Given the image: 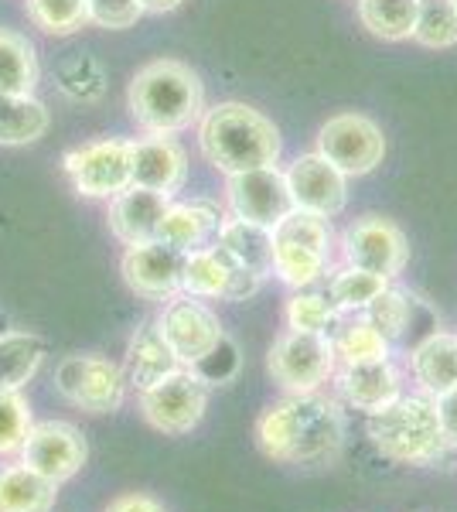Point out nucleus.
<instances>
[{"instance_id": "2eb2a0df", "label": "nucleus", "mask_w": 457, "mask_h": 512, "mask_svg": "<svg viewBox=\"0 0 457 512\" xmlns=\"http://www.w3.org/2000/svg\"><path fill=\"white\" fill-rule=\"evenodd\" d=\"M181 263L185 253L171 250L161 239H147V243L127 246L120 260L123 284L130 287L144 301H168L181 291Z\"/></svg>"}, {"instance_id": "f3484780", "label": "nucleus", "mask_w": 457, "mask_h": 512, "mask_svg": "<svg viewBox=\"0 0 457 512\" xmlns=\"http://www.w3.org/2000/svg\"><path fill=\"white\" fill-rule=\"evenodd\" d=\"M335 393L345 407L372 417L386 410L396 396L406 393V376L393 359L382 362H359V366H338L335 369Z\"/></svg>"}, {"instance_id": "bb28decb", "label": "nucleus", "mask_w": 457, "mask_h": 512, "mask_svg": "<svg viewBox=\"0 0 457 512\" xmlns=\"http://www.w3.org/2000/svg\"><path fill=\"white\" fill-rule=\"evenodd\" d=\"M355 11L372 38L400 45V41H413L420 0H355Z\"/></svg>"}, {"instance_id": "4c0bfd02", "label": "nucleus", "mask_w": 457, "mask_h": 512, "mask_svg": "<svg viewBox=\"0 0 457 512\" xmlns=\"http://www.w3.org/2000/svg\"><path fill=\"white\" fill-rule=\"evenodd\" d=\"M434 410H437L440 431H444L447 444H451V451H457V386L434 396Z\"/></svg>"}, {"instance_id": "dca6fc26", "label": "nucleus", "mask_w": 457, "mask_h": 512, "mask_svg": "<svg viewBox=\"0 0 457 512\" xmlns=\"http://www.w3.org/2000/svg\"><path fill=\"white\" fill-rule=\"evenodd\" d=\"M294 209L314 212V216L335 219L345 212L348 205V178L335 168L331 161H324L318 151L301 154L294 164L284 171Z\"/></svg>"}, {"instance_id": "423d86ee", "label": "nucleus", "mask_w": 457, "mask_h": 512, "mask_svg": "<svg viewBox=\"0 0 457 512\" xmlns=\"http://www.w3.org/2000/svg\"><path fill=\"white\" fill-rule=\"evenodd\" d=\"M338 355L331 335L280 332L267 352V373L284 393H318L335 379Z\"/></svg>"}, {"instance_id": "6ab92c4d", "label": "nucleus", "mask_w": 457, "mask_h": 512, "mask_svg": "<svg viewBox=\"0 0 457 512\" xmlns=\"http://www.w3.org/2000/svg\"><path fill=\"white\" fill-rule=\"evenodd\" d=\"M168 205H171V195L130 185V188H123L120 195L110 198L106 226H110V233L120 239L123 246L147 243V239H157V226H161Z\"/></svg>"}, {"instance_id": "a878e982", "label": "nucleus", "mask_w": 457, "mask_h": 512, "mask_svg": "<svg viewBox=\"0 0 457 512\" xmlns=\"http://www.w3.org/2000/svg\"><path fill=\"white\" fill-rule=\"evenodd\" d=\"M52 127L48 106L31 96L0 93V147H24L35 144Z\"/></svg>"}, {"instance_id": "c756f323", "label": "nucleus", "mask_w": 457, "mask_h": 512, "mask_svg": "<svg viewBox=\"0 0 457 512\" xmlns=\"http://www.w3.org/2000/svg\"><path fill=\"white\" fill-rule=\"evenodd\" d=\"M338 366H359V362L393 359V342H386L362 315H345L342 325L331 335Z\"/></svg>"}, {"instance_id": "5701e85b", "label": "nucleus", "mask_w": 457, "mask_h": 512, "mask_svg": "<svg viewBox=\"0 0 457 512\" xmlns=\"http://www.w3.org/2000/svg\"><path fill=\"white\" fill-rule=\"evenodd\" d=\"M236 267H239V263L232 260L222 246H215V243L198 246V250L185 253V263H181V291L178 294L202 297V301H226Z\"/></svg>"}, {"instance_id": "1a4fd4ad", "label": "nucleus", "mask_w": 457, "mask_h": 512, "mask_svg": "<svg viewBox=\"0 0 457 512\" xmlns=\"http://www.w3.org/2000/svg\"><path fill=\"white\" fill-rule=\"evenodd\" d=\"M338 253L348 267L396 280L410 263V239L393 219L369 212V216L348 222L345 233L338 236Z\"/></svg>"}, {"instance_id": "ea45409f", "label": "nucleus", "mask_w": 457, "mask_h": 512, "mask_svg": "<svg viewBox=\"0 0 457 512\" xmlns=\"http://www.w3.org/2000/svg\"><path fill=\"white\" fill-rule=\"evenodd\" d=\"M137 4L144 14H168V11H178L185 0H137Z\"/></svg>"}, {"instance_id": "f8f14e48", "label": "nucleus", "mask_w": 457, "mask_h": 512, "mask_svg": "<svg viewBox=\"0 0 457 512\" xmlns=\"http://www.w3.org/2000/svg\"><path fill=\"white\" fill-rule=\"evenodd\" d=\"M157 328L168 338V345L181 359V366L188 369H195L226 338V328H222L219 315H215L202 297H191V294L168 297L164 311L157 315Z\"/></svg>"}, {"instance_id": "7c9ffc66", "label": "nucleus", "mask_w": 457, "mask_h": 512, "mask_svg": "<svg viewBox=\"0 0 457 512\" xmlns=\"http://www.w3.org/2000/svg\"><path fill=\"white\" fill-rule=\"evenodd\" d=\"M389 284H393V280L342 263V267L328 277V291L324 294L331 297V304L338 308V315L345 318V315H362V311L369 308V304L376 301Z\"/></svg>"}, {"instance_id": "2f4dec72", "label": "nucleus", "mask_w": 457, "mask_h": 512, "mask_svg": "<svg viewBox=\"0 0 457 512\" xmlns=\"http://www.w3.org/2000/svg\"><path fill=\"white\" fill-rule=\"evenodd\" d=\"M284 321L294 332H311V335H335V328L342 325V315L331 304V297L314 287L294 291L284 304Z\"/></svg>"}, {"instance_id": "4be33fe9", "label": "nucleus", "mask_w": 457, "mask_h": 512, "mask_svg": "<svg viewBox=\"0 0 457 512\" xmlns=\"http://www.w3.org/2000/svg\"><path fill=\"white\" fill-rule=\"evenodd\" d=\"M413 383L420 393L440 396L444 390L457 386V335L454 332H430L413 345L406 359Z\"/></svg>"}, {"instance_id": "9d476101", "label": "nucleus", "mask_w": 457, "mask_h": 512, "mask_svg": "<svg viewBox=\"0 0 457 512\" xmlns=\"http://www.w3.org/2000/svg\"><path fill=\"white\" fill-rule=\"evenodd\" d=\"M318 154L345 178H362L386 158V137L379 123L365 113H335L318 130Z\"/></svg>"}, {"instance_id": "c85d7f7f", "label": "nucleus", "mask_w": 457, "mask_h": 512, "mask_svg": "<svg viewBox=\"0 0 457 512\" xmlns=\"http://www.w3.org/2000/svg\"><path fill=\"white\" fill-rule=\"evenodd\" d=\"M38 55L35 45L21 31L0 28V93L31 96L38 86Z\"/></svg>"}, {"instance_id": "f03ea898", "label": "nucleus", "mask_w": 457, "mask_h": 512, "mask_svg": "<svg viewBox=\"0 0 457 512\" xmlns=\"http://www.w3.org/2000/svg\"><path fill=\"white\" fill-rule=\"evenodd\" d=\"M198 147H202V158L226 178L270 168L284 154L277 123L267 113L236 103V99L205 106L202 120H198Z\"/></svg>"}, {"instance_id": "0eeeda50", "label": "nucleus", "mask_w": 457, "mask_h": 512, "mask_svg": "<svg viewBox=\"0 0 457 512\" xmlns=\"http://www.w3.org/2000/svg\"><path fill=\"white\" fill-rule=\"evenodd\" d=\"M212 386L195 369L181 366L178 373L154 383L151 390L137 393V407L147 424L164 437H185L209 414Z\"/></svg>"}, {"instance_id": "7ed1b4c3", "label": "nucleus", "mask_w": 457, "mask_h": 512, "mask_svg": "<svg viewBox=\"0 0 457 512\" xmlns=\"http://www.w3.org/2000/svg\"><path fill=\"white\" fill-rule=\"evenodd\" d=\"M127 106L144 134H181L202 120L205 86L191 65L154 59L130 79Z\"/></svg>"}, {"instance_id": "412c9836", "label": "nucleus", "mask_w": 457, "mask_h": 512, "mask_svg": "<svg viewBox=\"0 0 457 512\" xmlns=\"http://www.w3.org/2000/svg\"><path fill=\"white\" fill-rule=\"evenodd\" d=\"M222 219L226 216L219 212V205L205 202V198L171 202L161 226H157V239L178 253H191L198 246H209V239H215V233H219Z\"/></svg>"}, {"instance_id": "e433bc0d", "label": "nucleus", "mask_w": 457, "mask_h": 512, "mask_svg": "<svg viewBox=\"0 0 457 512\" xmlns=\"http://www.w3.org/2000/svg\"><path fill=\"white\" fill-rule=\"evenodd\" d=\"M89 4V24L106 31H127L144 18L137 0H86Z\"/></svg>"}, {"instance_id": "58836bf2", "label": "nucleus", "mask_w": 457, "mask_h": 512, "mask_svg": "<svg viewBox=\"0 0 457 512\" xmlns=\"http://www.w3.org/2000/svg\"><path fill=\"white\" fill-rule=\"evenodd\" d=\"M106 512H168V509L147 492H123L106 506Z\"/></svg>"}, {"instance_id": "f257e3e1", "label": "nucleus", "mask_w": 457, "mask_h": 512, "mask_svg": "<svg viewBox=\"0 0 457 512\" xmlns=\"http://www.w3.org/2000/svg\"><path fill=\"white\" fill-rule=\"evenodd\" d=\"M348 424L338 400L318 393H284L256 417V448L277 465L324 468L345 448Z\"/></svg>"}, {"instance_id": "ddd939ff", "label": "nucleus", "mask_w": 457, "mask_h": 512, "mask_svg": "<svg viewBox=\"0 0 457 512\" xmlns=\"http://www.w3.org/2000/svg\"><path fill=\"white\" fill-rule=\"evenodd\" d=\"M18 458L35 468L38 475H45L48 482L65 485L86 468L89 444L79 427L69 424V420H38L24 437Z\"/></svg>"}, {"instance_id": "393cba45", "label": "nucleus", "mask_w": 457, "mask_h": 512, "mask_svg": "<svg viewBox=\"0 0 457 512\" xmlns=\"http://www.w3.org/2000/svg\"><path fill=\"white\" fill-rule=\"evenodd\" d=\"M215 246H222L239 267L253 270L256 277L267 280L273 274V229L270 226L226 216L219 233H215Z\"/></svg>"}, {"instance_id": "6e6552de", "label": "nucleus", "mask_w": 457, "mask_h": 512, "mask_svg": "<svg viewBox=\"0 0 457 512\" xmlns=\"http://www.w3.org/2000/svg\"><path fill=\"white\" fill-rule=\"evenodd\" d=\"M55 393L86 414H113L123 407L130 386L123 366L99 352H72L55 369Z\"/></svg>"}, {"instance_id": "20e7f679", "label": "nucleus", "mask_w": 457, "mask_h": 512, "mask_svg": "<svg viewBox=\"0 0 457 512\" xmlns=\"http://www.w3.org/2000/svg\"><path fill=\"white\" fill-rule=\"evenodd\" d=\"M365 431H369L372 448L382 458L396 461V465L427 468L451 454V444H447L444 431H440L434 396L420 390L396 396L386 410L369 417Z\"/></svg>"}, {"instance_id": "473e14b6", "label": "nucleus", "mask_w": 457, "mask_h": 512, "mask_svg": "<svg viewBox=\"0 0 457 512\" xmlns=\"http://www.w3.org/2000/svg\"><path fill=\"white\" fill-rule=\"evenodd\" d=\"M362 318L369 321L376 332L386 338V342H400V338L410 332L413 325V294L410 291H400V287L389 284L369 308L362 311Z\"/></svg>"}, {"instance_id": "cd10ccee", "label": "nucleus", "mask_w": 457, "mask_h": 512, "mask_svg": "<svg viewBox=\"0 0 457 512\" xmlns=\"http://www.w3.org/2000/svg\"><path fill=\"white\" fill-rule=\"evenodd\" d=\"M45 342L31 332L0 335V390H24L45 366Z\"/></svg>"}, {"instance_id": "4468645a", "label": "nucleus", "mask_w": 457, "mask_h": 512, "mask_svg": "<svg viewBox=\"0 0 457 512\" xmlns=\"http://www.w3.org/2000/svg\"><path fill=\"white\" fill-rule=\"evenodd\" d=\"M226 205H229V216L246 219V222H260V226L273 229L290 209H294V198H290L287 175L277 168V164H270V168L229 175Z\"/></svg>"}, {"instance_id": "f704fd0d", "label": "nucleus", "mask_w": 457, "mask_h": 512, "mask_svg": "<svg viewBox=\"0 0 457 512\" xmlns=\"http://www.w3.org/2000/svg\"><path fill=\"white\" fill-rule=\"evenodd\" d=\"M413 41L423 48H454L457 45V11H454L451 0H420Z\"/></svg>"}, {"instance_id": "72a5a7b5", "label": "nucleus", "mask_w": 457, "mask_h": 512, "mask_svg": "<svg viewBox=\"0 0 457 512\" xmlns=\"http://www.w3.org/2000/svg\"><path fill=\"white\" fill-rule=\"evenodd\" d=\"M24 11L35 28L45 35H76L89 24V4L86 0H24Z\"/></svg>"}, {"instance_id": "a19ab883", "label": "nucleus", "mask_w": 457, "mask_h": 512, "mask_svg": "<svg viewBox=\"0 0 457 512\" xmlns=\"http://www.w3.org/2000/svg\"><path fill=\"white\" fill-rule=\"evenodd\" d=\"M451 4H454V11H457V0H451Z\"/></svg>"}, {"instance_id": "aec40b11", "label": "nucleus", "mask_w": 457, "mask_h": 512, "mask_svg": "<svg viewBox=\"0 0 457 512\" xmlns=\"http://www.w3.org/2000/svg\"><path fill=\"white\" fill-rule=\"evenodd\" d=\"M178 369H181V359L174 355L168 338L161 335L157 321L140 325L127 345V359H123V376H127L130 390H137V393L151 390L154 383L168 379L171 373H178Z\"/></svg>"}, {"instance_id": "b1692460", "label": "nucleus", "mask_w": 457, "mask_h": 512, "mask_svg": "<svg viewBox=\"0 0 457 512\" xmlns=\"http://www.w3.org/2000/svg\"><path fill=\"white\" fill-rule=\"evenodd\" d=\"M55 502L58 485L21 458H7L0 465V512H52Z\"/></svg>"}, {"instance_id": "39448f33", "label": "nucleus", "mask_w": 457, "mask_h": 512, "mask_svg": "<svg viewBox=\"0 0 457 512\" xmlns=\"http://www.w3.org/2000/svg\"><path fill=\"white\" fill-rule=\"evenodd\" d=\"M335 229L331 219L304 209H290L273 226V277L290 291H304L331 274L335 260Z\"/></svg>"}, {"instance_id": "9b49d317", "label": "nucleus", "mask_w": 457, "mask_h": 512, "mask_svg": "<svg viewBox=\"0 0 457 512\" xmlns=\"http://www.w3.org/2000/svg\"><path fill=\"white\" fill-rule=\"evenodd\" d=\"M65 175L72 178L82 198H106L120 195L134 185V161H130V140L99 137L65 154Z\"/></svg>"}, {"instance_id": "a211bd4d", "label": "nucleus", "mask_w": 457, "mask_h": 512, "mask_svg": "<svg viewBox=\"0 0 457 512\" xmlns=\"http://www.w3.org/2000/svg\"><path fill=\"white\" fill-rule=\"evenodd\" d=\"M130 161H134V185L151 192L171 195L181 192L188 181V151L174 134H144L130 140Z\"/></svg>"}, {"instance_id": "c9c22d12", "label": "nucleus", "mask_w": 457, "mask_h": 512, "mask_svg": "<svg viewBox=\"0 0 457 512\" xmlns=\"http://www.w3.org/2000/svg\"><path fill=\"white\" fill-rule=\"evenodd\" d=\"M31 424L35 417L28 396L21 390H0V458H18Z\"/></svg>"}]
</instances>
